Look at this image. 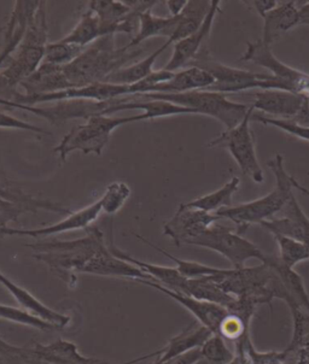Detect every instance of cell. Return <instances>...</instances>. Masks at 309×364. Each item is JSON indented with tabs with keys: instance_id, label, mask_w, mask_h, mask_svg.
<instances>
[{
	"instance_id": "cell-1",
	"label": "cell",
	"mask_w": 309,
	"mask_h": 364,
	"mask_svg": "<svg viewBox=\"0 0 309 364\" xmlns=\"http://www.w3.org/2000/svg\"><path fill=\"white\" fill-rule=\"evenodd\" d=\"M267 166L273 171L276 178V186L270 193L254 202L225 208L215 213L220 220L226 218L234 222L238 228L237 233L241 235L246 233L250 226L260 225L261 222L268 221L279 214L293 197V190L300 191L301 193L309 196V191L302 186L293 175L288 174L282 155L277 154L273 159L267 162Z\"/></svg>"
},
{
	"instance_id": "cell-2",
	"label": "cell",
	"mask_w": 309,
	"mask_h": 364,
	"mask_svg": "<svg viewBox=\"0 0 309 364\" xmlns=\"http://www.w3.org/2000/svg\"><path fill=\"white\" fill-rule=\"evenodd\" d=\"M143 52L144 48H128L126 45L117 48L115 36H103L85 48L72 63L63 67L64 74L72 88L104 82L108 76L127 67Z\"/></svg>"
},
{
	"instance_id": "cell-3",
	"label": "cell",
	"mask_w": 309,
	"mask_h": 364,
	"mask_svg": "<svg viewBox=\"0 0 309 364\" xmlns=\"http://www.w3.org/2000/svg\"><path fill=\"white\" fill-rule=\"evenodd\" d=\"M34 251L33 257L60 275L74 277L83 274L88 262L107 247L104 234L98 227H88L86 235L69 242H38L27 244Z\"/></svg>"
},
{
	"instance_id": "cell-4",
	"label": "cell",
	"mask_w": 309,
	"mask_h": 364,
	"mask_svg": "<svg viewBox=\"0 0 309 364\" xmlns=\"http://www.w3.org/2000/svg\"><path fill=\"white\" fill-rule=\"evenodd\" d=\"M145 114L123 116V117H111L107 115L92 116L86 119V123L78 124L64 136L61 143L53 149L60 156L61 162H66L68 156L74 151H81L83 155L100 156L108 143L110 141L111 134L116 128L127 123L147 121Z\"/></svg>"
},
{
	"instance_id": "cell-5",
	"label": "cell",
	"mask_w": 309,
	"mask_h": 364,
	"mask_svg": "<svg viewBox=\"0 0 309 364\" xmlns=\"http://www.w3.org/2000/svg\"><path fill=\"white\" fill-rule=\"evenodd\" d=\"M145 100H166L180 107H189L196 114L209 116L218 119L226 127V131L238 126L248 115L250 107L244 104L234 103L226 95L218 92L201 91L167 95V93H147L139 95Z\"/></svg>"
},
{
	"instance_id": "cell-6",
	"label": "cell",
	"mask_w": 309,
	"mask_h": 364,
	"mask_svg": "<svg viewBox=\"0 0 309 364\" xmlns=\"http://www.w3.org/2000/svg\"><path fill=\"white\" fill-rule=\"evenodd\" d=\"M45 5L46 3L43 1L16 52L0 69V72L16 87L23 80L34 74L44 62L45 48L48 44Z\"/></svg>"
},
{
	"instance_id": "cell-7",
	"label": "cell",
	"mask_w": 309,
	"mask_h": 364,
	"mask_svg": "<svg viewBox=\"0 0 309 364\" xmlns=\"http://www.w3.org/2000/svg\"><path fill=\"white\" fill-rule=\"evenodd\" d=\"M189 67L203 69L214 77V85L206 88V91L218 92L224 95L248 91L253 88L282 91V85L271 74H258L225 65L215 60L214 57L210 55L209 50L206 48H203L199 52V55L194 57Z\"/></svg>"
},
{
	"instance_id": "cell-8",
	"label": "cell",
	"mask_w": 309,
	"mask_h": 364,
	"mask_svg": "<svg viewBox=\"0 0 309 364\" xmlns=\"http://www.w3.org/2000/svg\"><path fill=\"white\" fill-rule=\"evenodd\" d=\"M187 245L199 246L211 250L226 258L236 269L244 268L251 258L265 261L266 255L253 242L241 234L234 233L229 227L213 225L199 237L192 239Z\"/></svg>"
},
{
	"instance_id": "cell-9",
	"label": "cell",
	"mask_w": 309,
	"mask_h": 364,
	"mask_svg": "<svg viewBox=\"0 0 309 364\" xmlns=\"http://www.w3.org/2000/svg\"><path fill=\"white\" fill-rule=\"evenodd\" d=\"M254 111L253 107H250L249 112L242 122L213 139L208 144V146L227 149L234 161L237 162L238 166L241 168L243 174L253 178L256 183H262L265 181V175L258 163L255 150L254 135L250 127L251 116Z\"/></svg>"
},
{
	"instance_id": "cell-10",
	"label": "cell",
	"mask_w": 309,
	"mask_h": 364,
	"mask_svg": "<svg viewBox=\"0 0 309 364\" xmlns=\"http://www.w3.org/2000/svg\"><path fill=\"white\" fill-rule=\"evenodd\" d=\"M243 62H251L268 69L271 75L282 85V91L293 93H305L308 83L309 74L283 63L274 55L270 45H266L262 40L256 43H248L246 50L241 57Z\"/></svg>"
},
{
	"instance_id": "cell-11",
	"label": "cell",
	"mask_w": 309,
	"mask_h": 364,
	"mask_svg": "<svg viewBox=\"0 0 309 364\" xmlns=\"http://www.w3.org/2000/svg\"><path fill=\"white\" fill-rule=\"evenodd\" d=\"M220 218L215 214L180 204L177 213L163 225V234L180 246L204 233Z\"/></svg>"
},
{
	"instance_id": "cell-12",
	"label": "cell",
	"mask_w": 309,
	"mask_h": 364,
	"mask_svg": "<svg viewBox=\"0 0 309 364\" xmlns=\"http://www.w3.org/2000/svg\"><path fill=\"white\" fill-rule=\"evenodd\" d=\"M305 100L307 95L305 93L261 90L255 93L254 104L251 107L262 112L261 115L293 122L302 110Z\"/></svg>"
},
{
	"instance_id": "cell-13",
	"label": "cell",
	"mask_w": 309,
	"mask_h": 364,
	"mask_svg": "<svg viewBox=\"0 0 309 364\" xmlns=\"http://www.w3.org/2000/svg\"><path fill=\"white\" fill-rule=\"evenodd\" d=\"M41 4L43 1L38 0H17L14 3L8 23L5 24L4 48L0 53V69L16 52Z\"/></svg>"
},
{
	"instance_id": "cell-14",
	"label": "cell",
	"mask_w": 309,
	"mask_h": 364,
	"mask_svg": "<svg viewBox=\"0 0 309 364\" xmlns=\"http://www.w3.org/2000/svg\"><path fill=\"white\" fill-rule=\"evenodd\" d=\"M140 284L150 286L152 289H157L159 292L166 294L167 297L171 298L177 301L178 304L184 306L189 313L192 314L196 320L199 321V325L204 326L209 329L213 334H219V329L221 326L222 321L227 316L229 310L224 308L221 305L209 303V301H201L197 298L191 297L189 294L184 293L174 292L172 289H168L164 286L156 284L152 282H142Z\"/></svg>"
},
{
	"instance_id": "cell-15",
	"label": "cell",
	"mask_w": 309,
	"mask_h": 364,
	"mask_svg": "<svg viewBox=\"0 0 309 364\" xmlns=\"http://www.w3.org/2000/svg\"><path fill=\"white\" fill-rule=\"evenodd\" d=\"M220 4H221L220 0H213L209 14L199 31L194 33L192 36H187L185 39L175 43L173 55H172L171 60H168V63L166 64V67L163 68L164 70L171 73L182 70V68L189 65L194 60V57L199 55V52L203 48L204 41L213 29L215 17L220 12Z\"/></svg>"
},
{
	"instance_id": "cell-16",
	"label": "cell",
	"mask_w": 309,
	"mask_h": 364,
	"mask_svg": "<svg viewBox=\"0 0 309 364\" xmlns=\"http://www.w3.org/2000/svg\"><path fill=\"white\" fill-rule=\"evenodd\" d=\"M272 235H284L298 242H309V218L293 196L282 211L268 221L260 223Z\"/></svg>"
},
{
	"instance_id": "cell-17",
	"label": "cell",
	"mask_w": 309,
	"mask_h": 364,
	"mask_svg": "<svg viewBox=\"0 0 309 364\" xmlns=\"http://www.w3.org/2000/svg\"><path fill=\"white\" fill-rule=\"evenodd\" d=\"M83 274H91V275H100V277H123V279H132L138 282H152L151 277L138 267L132 264L130 262L125 261L122 258L116 257L111 254L109 245L104 247L102 251L95 255L88 265L83 268Z\"/></svg>"
},
{
	"instance_id": "cell-18",
	"label": "cell",
	"mask_w": 309,
	"mask_h": 364,
	"mask_svg": "<svg viewBox=\"0 0 309 364\" xmlns=\"http://www.w3.org/2000/svg\"><path fill=\"white\" fill-rule=\"evenodd\" d=\"M262 263L271 267L276 272L281 282L279 299L286 301L289 309L302 308L309 310V296L305 291L303 279L293 268H289L279 261L278 256H266Z\"/></svg>"
},
{
	"instance_id": "cell-19",
	"label": "cell",
	"mask_w": 309,
	"mask_h": 364,
	"mask_svg": "<svg viewBox=\"0 0 309 364\" xmlns=\"http://www.w3.org/2000/svg\"><path fill=\"white\" fill-rule=\"evenodd\" d=\"M302 1L288 0L279 1L277 6L267 12L263 18L262 41L266 45H272L279 36L298 27L300 23V6Z\"/></svg>"
},
{
	"instance_id": "cell-20",
	"label": "cell",
	"mask_w": 309,
	"mask_h": 364,
	"mask_svg": "<svg viewBox=\"0 0 309 364\" xmlns=\"http://www.w3.org/2000/svg\"><path fill=\"white\" fill-rule=\"evenodd\" d=\"M102 213H103L102 203L98 199L97 202L92 203L90 205L85 206L78 211H74L72 214L68 215L67 218H63L62 221L57 222L51 226L36 228V230H20V235L38 239V237H50L55 234L74 232V230H86Z\"/></svg>"
},
{
	"instance_id": "cell-21",
	"label": "cell",
	"mask_w": 309,
	"mask_h": 364,
	"mask_svg": "<svg viewBox=\"0 0 309 364\" xmlns=\"http://www.w3.org/2000/svg\"><path fill=\"white\" fill-rule=\"evenodd\" d=\"M20 86L28 97L51 95L72 88L64 74L63 67L44 62L34 74L23 80Z\"/></svg>"
},
{
	"instance_id": "cell-22",
	"label": "cell",
	"mask_w": 309,
	"mask_h": 364,
	"mask_svg": "<svg viewBox=\"0 0 309 364\" xmlns=\"http://www.w3.org/2000/svg\"><path fill=\"white\" fill-rule=\"evenodd\" d=\"M108 245H109L111 254L115 255L116 257L122 258L125 261L130 262L132 264L137 265L139 269L143 270L144 273H147L149 277H151L152 282L164 286L174 292L184 293V294L187 293L189 279L182 277L175 267H164V265L152 264V263L140 261V259L132 257L131 255L123 252L122 250H120L112 242Z\"/></svg>"
},
{
	"instance_id": "cell-23",
	"label": "cell",
	"mask_w": 309,
	"mask_h": 364,
	"mask_svg": "<svg viewBox=\"0 0 309 364\" xmlns=\"http://www.w3.org/2000/svg\"><path fill=\"white\" fill-rule=\"evenodd\" d=\"M214 82V77L206 70L197 67H187L175 72L171 80L154 86L150 93L177 95V93L201 91L213 86Z\"/></svg>"
},
{
	"instance_id": "cell-24",
	"label": "cell",
	"mask_w": 309,
	"mask_h": 364,
	"mask_svg": "<svg viewBox=\"0 0 309 364\" xmlns=\"http://www.w3.org/2000/svg\"><path fill=\"white\" fill-rule=\"evenodd\" d=\"M211 336L213 333L199 323L187 326V328L182 329L178 336L171 338L166 346L162 348V353L159 355V360L162 363L178 355L189 353L196 348H201Z\"/></svg>"
},
{
	"instance_id": "cell-25",
	"label": "cell",
	"mask_w": 309,
	"mask_h": 364,
	"mask_svg": "<svg viewBox=\"0 0 309 364\" xmlns=\"http://www.w3.org/2000/svg\"><path fill=\"white\" fill-rule=\"evenodd\" d=\"M211 3L213 0H189L187 6L179 15L178 26L173 36L167 40V43L174 45L197 32L209 14Z\"/></svg>"
},
{
	"instance_id": "cell-26",
	"label": "cell",
	"mask_w": 309,
	"mask_h": 364,
	"mask_svg": "<svg viewBox=\"0 0 309 364\" xmlns=\"http://www.w3.org/2000/svg\"><path fill=\"white\" fill-rule=\"evenodd\" d=\"M178 21L179 16H154L151 10L142 12L138 18V33L126 46L128 48H139L144 41L154 36H166L169 39L178 26Z\"/></svg>"
},
{
	"instance_id": "cell-27",
	"label": "cell",
	"mask_w": 309,
	"mask_h": 364,
	"mask_svg": "<svg viewBox=\"0 0 309 364\" xmlns=\"http://www.w3.org/2000/svg\"><path fill=\"white\" fill-rule=\"evenodd\" d=\"M46 210L56 214L70 215L72 210L67 206L62 205L60 203L52 202L48 199H44L41 203L29 204V203L12 202L8 199L0 197V225L9 227V223L19 221L22 215L28 213H38V210Z\"/></svg>"
},
{
	"instance_id": "cell-28",
	"label": "cell",
	"mask_w": 309,
	"mask_h": 364,
	"mask_svg": "<svg viewBox=\"0 0 309 364\" xmlns=\"http://www.w3.org/2000/svg\"><path fill=\"white\" fill-rule=\"evenodd\" d=\"M171 45L164 43L162 46H159L156 51L152 52L150 55L145 57L144 60L132 63L127 67L121 68L115 73H112L110 76H108L104 82L112 83V85H122V86H131L135 83L142 81L147 76L151 75L154 70V62L157 60L159 55L166 51L167 48Z\"/></svg>"
},
{
	"instance_id": "cell-29",
	"label": "cell",
	"mask_w": 309,
	"mask_h": 364,
	"mask_svg": "<svg viewBox=\"0 0 309 364\" xmlns=\"http://www.w3.org/2000/svg\"><path fill=\"white\" fill-rule=\"evenodd\" d=\"M103 36H105L100 18L95 12L86 9V11L83 12L80 16L79 22L73 28L72 32L62 38L61 41L86 48Z\"/></svg>"
},
{
	"instance_id": "cell-30",
	"label": "cell",
	"mask_w": 309,
	"mask_h": 364,
	"mask_svg": "<svg viewBox=\"0 0 309 364\" xmlns=\"http://www.w3.org/2000/svg\"><path fill=\"white\" fill-rule=\"evenodd\" d=\"M185 294L201 301L221 305L226 309H230L236 301V297L225 292L210 277L189 279Z\"/></svg>"
},
{
	"instance_id": "cell-31",
	"label": "cell",
	"mask_w": 309,
	"mask_h": 364,
	"mask_svg": "<svg viewBox=\"0 0 309 364\" xmlns=\"http://www.w3.org/2000/svg\"><path fill=\"white\" fill-rule=\"evenodd\" d=\"M241 185V180L237 176L231 178L230 181H227L221 188L211 192V193L206 194L203 197L194 199L191 202L185 203L187 206L194 208V209L202 210L210 214L218 213L219 210L225 209V208H231L232 205V199L234 194L237 192Z\"/></svg>"
},
{
	"instance_id": "cell-32",
	"label": "cell",
	"mask_w": 309,
	"mask_h": 364,
	"mask_svg": "<svg viewBox=\"0 0 309 364\" xmlns=\"http://www.w3.org/2000/svg\"><path fill=\"white\" fill-rule=\"evenodd\" d=\"M135 237H138L140 242H145L147 245L150 246L152 249L159 251V254L164 255L166 257L169 258L172 261L174 262L175 268L179 270V273L182 274V277L187 279H199V277H213L216 274L220 273V268H215V267H209V265L202 264L199 262L187 261V259H180V258L175 257L173 255L169 254L166 250H163L159 246L154 245V242H149L147 237H142L139 234H135Z\"/></svg>"
},
{
	"instance_id": "cell-33",
	"label": "cell",
	"mask_w": 309,
	"mask_h": 364,
	"mask_svg": "<svg viewBox=\"0 0 309 364\" xmlns=\"http://www.w3.org/2000/svg\"><path fill=\"white\" fill-rule=\"evenodd\" d=\"M279 249V261L283 264L293 268L298 263L309 259V247L305 242H298L295 239L284 235H273Z\"/></svg>"
},
{
	"instance_id": "cell-34",
	"label": "cell",
	"mask_w": 309,
	"mask_h": 364,
	"mask_svg": "<svg viewBox=\"0 0 309 364\" xmlns=\"http://www.w3.org/2000/svg\"><path fill=\"white\" fill-rule=\"evenodd\" d=\"M0 318L6 320L17 325L28 326L39 331H60L57 326L52 325L48 321L43 320L41 317L36 316V314L21 308H14L9 305L0 304Z\"/></svg>"
},
{
	"instance_id": "cell-35",
	"label": "cell",
	"mask_w": 309,
	"mask_h": 364,
	"mask_svg": "<svg viewBox=\"0 0 309 364\" xmlns=\"http://www.w3.org/2000/svg\"><path fill=\"white\" fill-rule=\"evenodd\" d=\"M290 313L293 315V338L286 351L296 353L302 348H309V310L293 308Z\"/></svg>"
},
{
	"instance_id": "cell-36",
	"label": "cell",
	"mask_w": 309,
	"mask_h": 364,
	"mask_svg": "<svg viewBox=\"0 0 309 364\" xmlns=\"http://www.w3.org/2000/svg\"><path fill=\"white\" fill-rule=\"evenodd\" d=\"M131 187L128 186L126 182H112L105 188V192L100 198L103 213L108 215H115L116 213H119L125 203L131 197Z\"/></svg>"
},
{
	"instance_id": "cell-37",
	"label": "cell",
	"mask_w": 309,
	"mask_h": 364,
	"mask_svg": "<svg viewBox=\"0 0 309 364\" xmlns=\"http://www.w3.org/2000/svg\"><path fill=\"white\" fill-rule=\"evenodd\" d=\"M83 50L85 48L76 45L67 44L58 40L56 43L48 44L45 48L44 63L66 67L68 64L72 63L73 60H76L83 53Z\"/></svg>"
},
{
	"instance_id": "cell-38",
	"label": "cell",
	"mask_w": 309,
	"mask_h": 364,
	"mask_svg": "<svg viewBox=\"0 0 309 364\" xmlns=\"http://www.w3.org/2000/svg\"><path fill=\"white\" fill-rule=\"evenodd\" d=\"M203 360H206L208 364H231L234 362V353L225 343V339L213 334L201 348Z\"/></svg>"
},
{
	"instance_id": "cell-39",
	"label": "cell",
	"mask_w": 309,
	"mask_h": 364,
	"mask_svg": "<svg viewBox=\"0 0 309 364\" xmlns=\"http://www.w3.org/2000/svg\"><path fill=\"white\" fill-rule=\"evenodd\" d=\"M0 364H50L34 356L29 348H19L0 338Z\"/></svg>"
},
{
	"instance_id": "cell-40",
	"label": "cell",
	"mask_w": 309,
	"mask_h": 364,
	"mask_svg": "<svg viewBox=\"0 0 309 364\" xmlns=\"http://www.w3.org/2000/svg\"><path fill=\"white\" fill-rule=\"evenodd\" d=\"M249 321L244 320L237 314L229 311L227 316L222 321L218 336L227 341H238L249 334Z\"/></svg>"
},
{
	"instance_id": "cell-41",
	"label": "cell",
	"mask_w": 309,
	"mask_h": 364,
	"mask_svg": "<svg viewBox=\"0 0 309 364\" xmlns=\"http://www.w3.org/2000/svg\"><path fill=\"white\" fill-rule=\"evenodd\" d=\"M251 121L262 123L263 126H272V127L278 128V129H282L288 134L309 141V127L300 126L298 123L284 121V119H272V117H267V116L261 115V114H253Z\"/></svg>"
},
{
	"instance_id": "cell-42",
	"label": "cell",
	"mask_w": 309,
	"mask_h": 364,
	"mask_svg": "<svg viewBox=\"0 0 309 364\" xmlns=\"http://www.w3.org/2000/svg\"><path fill=\"white\" fill-rule=\"evenodd\" d=\"M0 197L12 200V202L29 203V204H36V203H41L44 200V199L36 198L31 194L26 193L22 188L17 186L16 183H14L9 178H5L1 171H0Z\"/></svg>"
},
{
	"instance_id": "cell-43",
	"label": "cell",
	"mask_w": 309,
	"mask_h": 364,
	"mask_svg": "<svg viewBox=\"0 0 309 364\" xmlns=\"http://www.w3.org/2000/svg\"><path fill=\"white\" fill-rule=\"evenodd\" d=\"M0 128L3 129H19V131L32 132L36 134L50 135L44 128L38 127L32 123L24 122L22 119H17L15 116L9 115L6 112L0 111Z\"/></svg>"
},
{
	"instance_id": "cell-44",
	"label": "cell",
	"mask_w": 309,
	"mask_h": 364,
	"mask_svg": "<svg viewBox=\"0 0 309 364\" xmlns=\"http://www.w3.org/2000/svg\"><path fill=\"white\" fill-rule=\"evenodd\" d=\"M22 95H23V93H21V92L17 90L16 86H14V85L9 81L8 77H6L3 73L0 72V100H8V102H12V103H17Z\"/></svg>"
},
{
	"instance_id": "cell-45",
	"label": "cell",
	"mask_w": 309,
	"mask_h": 364,
	"mask_svg": "<svg viewBox=\"0 0 309 364\" xmlns=\"http://www.w3.org/2000/svg\"><path fill=\"white\" fill-rule=\"evenodd\" d=\"M202 353L201 348H196L189 353L178 355V356L173 357L171 360H166V362H159V364H196L199 360H202Z\"/></svg>"
},
{
	"instance_id": "cell-46",
	"label": "cell",
	"mask_w": 309,
	"mask_h": 364,
	"mask_svg": "<svg viewBox=\"0 0 309 364\" xmlns=\"http://www.w3.org/2000/svg\"><path fill=\"white\" fill-rule=\"evenodd\" d=\"M0 107H10V109H20V110L32 112L34 115L39 116L41 119H45V110L43 107H28V105H20V104L12 103L8 100H0Z\"/></svg>"
},
{
	"instance_id": "cell-47",
	"label": "cell",
	"mask_w": 309,
	"mask_h": 364,
	"mask_svg": "<svg viewBox=\"0 0 309 364\" xmlns=\"http://www.w3.org/2000/svg\"><path fill=\"white\" fill-rule=\"evenodd\" d=\"M278 0H253V1H246V4L253 5L255 10L258 11L260 16H265L267 12H270L271 10H273L277 6Z\"/></svg>"
},
{
	"instance_id": "cell-48",
	"label": "cell",
	"mask_w": 309,
	"mask_h": 364,
	"mask_svg": "<svg viewBox=\"0 0 309 364\" xmlns=\"http://www.w3.org/2000/svg\"><path fill=\"white\" fill-rule=\"evenodd\" d=\"M187 4V0H167L166 1L167 8L171 12V16L173 17L179 16Z\"/></svg>"
},
{
	"instance_id": "cell-49",
	"label": "cell",
	"mask_w": 309,
	"mask_h": 364,
	"mask_svg": "<svg viewBox=\"0 0 309 364\" xmlns=\"http://www.w3.org/2000/svg\"><path fill=\"white\" fill-rule=\"evenodd\" d=\"M300 24L309 26V1H302L300 6Z\"/></svg>"
},
{
	"instance_id": "cell-50",
	"label": "cell",
	"mask_w": 309,
	"mask_h": 364,
	"mask_svg": "<svg viewBox=\"0 0 309 364\" xmlns=\"http://www.w3.org/2000/svg\"><path fill=\"white\" fill-rule=\"evenodd\" d=\"M295 364H309V348H302L296 353Z\"/></svg>"
},
{
	"instance_id": "cell-51",
	"label": "cell",
	"mask_w": 309,
	"mask_h": 364,
	"mask_svg": "<svg viewBox=\"0 0 309 364\" xmlns=\"http://www.w3.org/2000/svg\"><path fill=\"white\" fill-rule=\"evenodd\" d=\"M12 235H20V230H15L11 227L1 226L0 225V239L5 237H12Z\"/></svg>"
},
{
	"instance_id": "cell-52",
	"label": "cell",
	"mask_w": 309,
	"mask_h": 364,
	"mask_svg": "<svg viewBox=\"0 0 309 364\" xmlns=\"http://www.w3.org/2000/svg\"><path fill=\"white\" fill-rule=\"evenodd\" d=\"M196 364H208V362H206V360H203V358H202V360H199V362H197V363H196Z\"/></svg>"
},
{
	"instance_id": "cell-53",
	"label": "cell",
	"mask_w": 309,
	"mask_h": 364,
	"mask_svg": "<svg viewBox=\"0 0 309 364\" xmlns=\"http://www.w3.org/2000/svg\"><path fill=\"white\" fill-rule=\"evenodd\" d=\"M151 364H159V357H157V358H156V360H154V363H151Z\"/></svg>"
},
{
	"instance_id": "cell-54",
	"label": "cell",
	"mask_w": 309,
	"mask_h": 364,
	"mask_svg": "<svg viewBox=\"0 0 309 364\" xmlns=\"http://www.w3.org/2000/svg\"><path fill=\"white\" fill-rule=\"evenodd\" d=\"M305 92H309V80L308 83H307V88H305Z\"/></svg>"
},
{
	"instance_id": "cell-55",
	"label": "cell",
	"mask_w": 309,
	"mask_h": 364,
	"mask_svg": "<svg viewBox=\"0 0 309 364\" xmlns=\"http://www.w3.org/2000/svg\"><path fill=\"white\" fill-rule=\"evenodd\" d=\"M5 27H0V32H3L4 31Z\"/></svg>"
},
{
	"instance_id": "cell-56",
	"label": "cell",
	"mask_w": 309,
	"mask_h": 364,
	"mask_svg": "<svg viewBox=\"0 0 309 364\" xmlns=\"http://www.w3.org/2000/svg\"><path fill=\"white\" fill-rule=\"evenodd\" d=\"M305 95H307V97H308V100H309V92H305Z\"/></svg>"
},
{
	"instance_id": "cell-57",
	"label": "cell",
	"mask_w": 309,
	"mask_h": 364,
	"mask_svg": "<svg viewBox=\"0 0 309 364\" xmlns=\"http://www.w3.org/2000/svg\"><path fill=\"white\" fill-rule=\"evenodd\" d=\"M305 245L308 246V247H309V242H305Z\"/></svg>"
}]
</instances>
